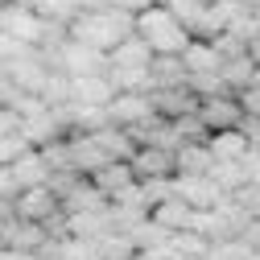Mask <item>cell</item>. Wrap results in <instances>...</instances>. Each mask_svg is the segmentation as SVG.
<instances>
[{"instance_id":"6","label":"cell","mask_w":260,"mask_h":260,"mask_svg":"<svg viewBox=\"0 0 260 260\" xmlns=\"http://www.w3.org/2000/svg\"><path fill=\"white\" fill-rule=\"evenodd\" d=\"M149 104H153V116L157 120H182V116H194L199 112V95L190 87H157L149 91Z\"/></svg>"},{"instance_id":"5","label":"cell","mask_w":260,"mask_h":260,"mask_svg":"<svg viewBox=\"0 0 260 260\" xmlns=\"http://www.w3.org/2000/svg\"><path fill=\"white\" fill-rule=\"evenodd\" d=\"M199 120L211 137L232 133V128H244V108L236 95H211V100H199Z\"/></svg>"},{"instance_id":"2","label":"cell","mask_w":260,"mask_h":260,"mask_svg":"<svg viewBox=\"0 0 260 260\" xmlns=\"http://www.w3.org/2000/svg\"><path fill=\"white\" fill-rule=\"evenodd\" d=\"M137 38L153 50V58H182V50L194 42L186 34V25L174 17V9L166 5H153L149 13L137 17Z\"/></svg>"},{"instance_id":"13","label":"cell","mask_w":260,"mask_h":260,"mask_svg":"<svg viewBox=\"0 0 260 260\" xmlns=\"http://www.w3.org/2000/svg\"><path fill=\"white\" fill-rule=\"evenodd\" d=\"M108 207H112V203H108V199H104V194L95 190L87 178L67 194V199H62V215H104Z\"/></svg>"},{"instance_id":"11","label":"cell","mask_w":260,"mask_h":260,"mask_svg":"<svg viewBox=\"0 0 260 260\" xmlns=\"http://www.w3.org/2000/svg\"><path fill=\"white\" fill-rule=\"evenodd\" d=\"M116 91L108 83V75H95V79H75L71 83V104L75 108H112Z\"/></svg>"},{"instance_id":"7","label":"cell","mask_w":260,"mask_h":260,"mask_svg":"<svg viewBox=\"0 0 260 260\" xmlns=\"http://www.w3.org/2000/svg\"><path fill=\"white\" fill-rule=\"evenodd\" d=\"M133 178L137 182H170V178H178V166H174V153H166V149H149V145H141L137 153H133Z\"/></svg>"},{"instance_id":"12","label":"cell","mask_w":260,"mask_h":260,"mask_svg":"<svg viewBox=\"0 0 260 260\" xmlns=\"http://www.w3.org/2000/svg\"><path fill=\"white\" fill-rule=\"evenodd\" d=\"M17 182V190H34V186H50V161L34 149V153H25L17 166H5Z\"/></svg>"},{"instance_id":"23","label":"cell","mask_w":260,"mask_h":260,"mask_svg":"<svg viewBox=\"0 0 260 260\" xmlns=\"http://www.w3.org/2000/svg\"><path fill=\"white\" fill-rule=\"evenodd\" d=\"M240 5H244V9H260V0H240Z\"/></svg>"},{"instance_id":"4","label":"cell","mask_w":260,"mask_h":260,"mask_svg":"<svg viewBox=\"0 0 260 260\" xmlns=\"http://www.w3.org/2000/svg\"><path fill=\"white\" fill-rule=\"evenodd\" d=\"M13 215L21 223H38V227H50L54 215H62V203L50 186H34V190H21L13 199Z\"/></svg>"},{"instance_id":"1","label":"cell","mask_w":260,"mask_h":260,"mask_svg":"<svg viewBox=\"0 0 260 260\" xmlns=\"http://www.w3.org/2000/svg\"><path fill=\"white\" fill-rule=\"evenodd\" d=\"M137 34V17L128 13H116V9H100V13H79L71 21V42L79 46H91L100 54H112L124 38Z\"/></svg>"},{"instance_id":"3","label":"cell","mask_w":260,"mask_h":260,"mask_svg":"<svg viewBox=\"0 0 260 260\" xmlns=\"http://www.w3.org/2000/svg\"><path fill=\"white\" fill-rule=\"evenodd\" d=\"M46 25L50 21H42L29 5H5V13H0V34L13 38V42H21V46H34V50H42Z\"/></svg>"},{"instance_id":"20","label":"cell","mask_w":260,"mask_h":260,"mask_svg":"<svg viewBox=\"0 0 260 260\" xmlns=\"http://www.w3.org/2000/svg\"><path fill=\"white\" fill-rule=\"evenodd\" d=\"M153 5H157V0H108V9L128 13V17H141V13H149Z\"/></svg>"},{"instance_id":"21","label":"cell","mask_w":260,"mask_h":260,"mask_svg":"<svg viewBox=\"0 0 260 260\" xmlns=\"http://www.w3.org/2000/svg\"><path fill=\"white\" fill-rule=\"evenodd\" d=\"M13 133H21V120H17V112L0 108V141H5V137H13Z\"/></svg>"},{"instance_id":"9","label":"cell","mask_w":260,"mask_h":260,"mask_svg":"<svg viewBox=\"0 0 260 260\" xmlns=\"http://www.w3.org/2000/svg\"><path fill=\"white\" fill-rule=\"evenodd\" d=\"M108 116H112L116 128H141V124H149L153 120L149 91H141V95H116L112 108H108Z\"/></svg>"},{"instance_id":"14","label":"cell","mask_w":260,"mask_h":260,"mask_svg":"<svg viewBox=\"0 0 260 260\" xmlns=\"http://www.w3.org/2000/svg\"><path fill=\"white\" fill-rule=\"evenodd\" d=\"M182 67H186V79L190 75H219L223 71V58H219L215 42H190L182 50Z\"/></svg>"},{"instance_id":"22","label":"cell","mask_w":260,"mask_h":260,"mask_svg":"<svg viewBox=\"0 0 260 260\" xmlns=\"http://www.w3.org/2000/svg\"><path fill=\"white\" fill-rule=\"evenodd\" d=\"M248 58L260 67V38H252V42H248Z\"/></svg>"},{"instance_id":"16","label":"cell","mask_w":260,"mask_h":260,"mask_svg":"<svg viewBox=\"0 0 260 260\" xmlns=\"http://www.w3.org/2000/svg\"><path fill=\"white\" fill-rule=\"evenodd\" d=\"M174 166H178V178H207L211 166H215V157L207 145H182L174 153Z\"/></svg>"},{"instance_id":"19","label":"cell","mask_w":260,"mask_h":260,"mask_svg":"<svg viewBox=\"0 0 260 260\" xmlns=\"http://www.w3.org/2000/svg\"><path fill=\"white\" fill-rule=\"evenodd\" d=\"M190 215H194V211L178 199V194H174L170 203H161L157 211H149V219H153V223H161L166 232H186V227H190Z\"/></svg>"},{"instance_id":"10","label":"cell","mask_w":260,"mask_h":260,"mask_svg":"<svg viewBox=\"0 0 260 260\" xmlns=\"http://www.w3.org/2000/svg\"><path fill=\"white\" fill-rule=\"evenodd\" d=\"M87 182H91L95 190H100L108 203H116L124 190H133V186H137V178H133V166H128V161H112V166H104L100 174H91Z\"/></svg>"},{"instance_id":"8","label":"cell","mask_w":260,"mask_h":260,"mask_svg":"<svg viewBox=\"0 0 260 260\" xmlns=\"http://www.w3.org/2000/svg\"><path fill=\"white\" fill-rule=\"evenodd\" d=\"M174 194L190 211H219V203H227V194L211 178H174Z\"/></svg>"},{"instance_id":"15","label":"cell","mask_w":260,"mask_h":260,"mask_svg":"<svg viewBox=\"0 0 260 260\" xmlns=\"http://www.w3.org/2000/svg\"><path fill=\"white\" fill-rule=\"evenodd\" d=\"M108 67H128V71H149L153 67V50L133 34V38H124L112 54H108Z\"/></svg>"},{"instance_id":"18","label":"cell","mask_w":260,"mask_h":260,"mask_svg":"<svg viewBox=\"0 0 260 260\" xmlns=\"http://www.w3.org/2000/svg\"><path fill=\"white\" fill-rule=\"evenodd\" d=\"M157 87H186L182 58H153V67H149V91H157Z\"/></svg>"},{"instance_id":"17","label":"cell","mask_w":260,"mask_h":260,"mask_svg":"<svg viewBox=\"0 0 260 260\" xmlns=\"http://www.w3.org/2000/svg\"><path fill=\"white\" fill-rule=\"evenodd\" d=\"M207 149H211L215 161H244L248 149H252V141H248L244 128H232V133H215V137L207 141Z\"/></svg>"}]
</instances>
